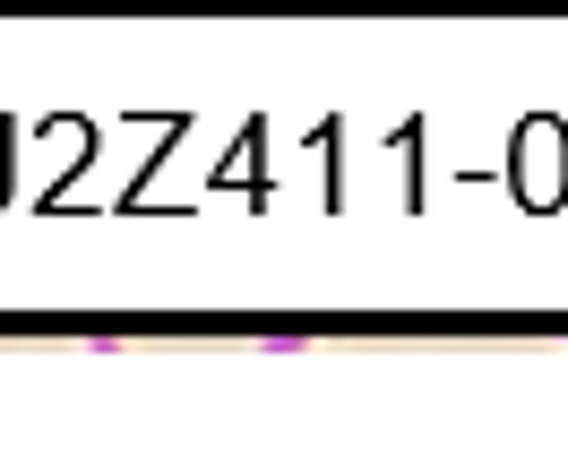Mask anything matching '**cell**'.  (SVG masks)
I'll use <instances>...</instances> for the list:
<instances>
[]
</instances>
